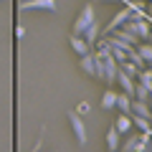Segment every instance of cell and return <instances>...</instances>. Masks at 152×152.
I'll return each instance as SVG.
<instances>
[{
    "label": "cell",
    "instance_id": "obj_1",
    "mask_svg": "<svg viewBox=\"0 0 152 152\" xmlns=\"http://www.w3.org/2000/svg\"><path fill=\"white\" fill-rule=\"evenodd\" d=\"M96 20V10H94V5H84L81 8V13H79V18H76L74 20V28H71V33H74V36H81L84 31H86L89 26H91V23Z\"/></svg>",
    "mask_w": 152,
    "mask_h": 152
},
{
    "label": "cell",
    "instance_id": "obj_2",
    "mask_svg": "<svg viewBox=\"0 0 152 152\" xmlns=\"http://www.w3.org/2000/svg\"><path fill=\"white\" fill-rule=\"evenodd\" d=\"M147 145H150V132H140V134H132L122 142L119 152H147Z\"/></svg>",
    "mask_w": 152,
    "mask_h": 152
},
{
    "label": "cell",
    "instance_id": "obj_3",
    "mask_svg": "<svg viewBox=\"0 0 152 152\" xmlns=\"http://www.w3.org/2000/svg\"><path fill=\"white\" fill-rule=\"evenodd\" d=\"M69 122H71V129H74V134H76V142H79L81 147H86V124H84L81 114L79 112H69Z\"/></svg>",
    "mask_w": 152,
    "mask_h": 152
},
{
    "label": "cell",
    "instance_id": "obj_4",
    "mask_svg": "<svg viewBox=\"0 0 152 152\" xmlns=\"http://www.w3.org/2000/svg\"><path fill=\"white\" fill-rule=\"evenodd\" d=\"M20 10H48V13H56V0H23Z\"/></svg>",
    "mask_w": 152,
    "mask_h": 152
},
{
    "label": "cell",
    "instance_id": "obj_5",
    "mask_svg": "<svg viewBox=\"0 0 152 152\" xmlns=\"http://www.w3.org/2000/svg\"><path fill=\"white\" fill-rule=\"evenodd\" d=\"M129 18H132V8L127 5L124 10H119V13H117V15L112 18V20L107 23V33H112V31H117V28H119V26H124V23L129 20Z\"/></svg>",
    "mask_w": 152,
    "mask_h": 152
},
{
    "label": "cell",
    "instance_id": "obj_6",
    "mask_svg": "<svg viewBox=\"0 0 152 152\" xmlns=\"http://www.w3.org/2000/svg\"><path fill=\"white\" fill-rule=\"evenodd\" d=\"M79 66H81V71H84L86 76H94V79H96V53H91V51H89L86 56H81Z\"/></svg>",
    "mask_w": 152,
    "mask_h": 152
},
{
    "label": "cell",
    "instance_id": "obj_7",
    "mask_svg": "<svg viewBox=\"0 0 152 152\" xmlns=\"http://www.w3.org/2000/svg\"><path fill=\"white\" fill-rule=\"evenodd\" d=\"M81 38H84V41H86V43H89V46L94 48V46H96V41L102 38V26H99V20H94L91 26H89L86 31L81 33Z\"/></svg>",
    "mask_w": 152,
    "mask_h": 152
},
{
    "label": "cell",
    "instance_id": "obj_8",
    "mask_svg": "<svg viewBox=\"0 0 152 152\" xmlns=\"http://www.w3.org/2000/svg\"><path fill=\"white\" fill-rule=\"evenodd\" d=\"M119 132H117V127H109V129H107V150L109 152H119V147H122V140H119Z\"/></svg>",
    "mask_w": 152,
    "mask_h": 152
},
{
    "label": "cell",
    "instance_id": "obj_9",
    "mask_svg": "<svg viewBox=\"0 0 152 152\" xmlns=\"http://www.w3.org/2000/svg\"><path fill=\"white\" fill-rule=\"evenodd\" d=\"M117 84H119V86L124 89V94H127V96H132V94H134V84H137V81L132 79V76H127L122 69H119V74H117Z\"/></svg>",
    "mask_w": 152,
    "mask_h": 152
},
{
    "label": "cell",
    "instance_id": "obj_10",
    "mask_svg": "<svg viewBox=\"0 0 152 152\" xmlns=\"http://www.w3.org/2000/svg\"><path fill=\"white\" fill-rule=\"evenodd\" d=\"M69 43H71V48H74V51H76V53H79V56H86L89 51H91V46H89V43H86V41H84L81 36H74V33H71Z\"/></svg>",
    "mask_w": 152,
    "mask_h": 152
},
{
    "label": "cell",
    "instance_id": "obj_11",
    "mask_svg": "<svg viewBox=\"0 0 152 152\" xmlns=\"http://www.w3.org/2000/svg\"><path fill=\"white\" fill-rule=\"evenodd\" d=\"M114 33V36H117V38H122V41H124V43H129V46H134V48H137V46H140L142 43V41H140V38H137L134 36V33H129V31H127V28H117V31H112Z\"/></svg>",
    "mask_w": 152,
    "mask_h": 152
},
{
    "label": "cell",
    "instance_id": "obj_12",
    "mask_svg": "<svg viewBox=\"0 0 152 152\" xmlns=\"http://www.w3.org/2000/svg\"><path fill=\"white\" fill-rule=\"evenodd\" d=\"M114 127H117V132H119V134H127L134 124H132V117H129V114H119V117L114 119Z\"/></svg>",
    "mask_w": 152,
    "mask_h": 152
},
{
    "label": "cell",
    "instance_id": "obj_13",
    "mask_svg": "<svg viewBox=\"0 0 152 152\" xmlns=\"http://www.w3.org/2000/svg\"><path fill=\"white\" fill-rule=\"evenodd\" d=\"M129 114H140V117H145V119H150L152 112H150V104L147 102H140V99H132V112Z\"/></svg>",
    "mask_w": 152,
    "mask_h": 152
},
{
    "label": "cell",
    "instance_id": "obj_14",
    "mask_svg": "<svg viewBox=\"0 0 152 152\" xmlns=\"http://www.w3.org/2000/svg\"><path fill=\"white\" fill-rule=\"evenodd\" d=\"M150 94H152V89H147L145 84L137 81V84H134V94H132V99H140V102H150Z\"/></svg>",
    "mask_w": 152,
    "mask_h": 152
},
{
    "label": "cell",
    "instance_id": "obj_15",
    "mask_svg": "<svg viewBox=\"0 0 152 152\" xmlns=\"http://www.w3.org/2000/svg\"><path fill=\"white\" fill-rule=\"evenodd\" d=\"M117 109H119L122 114H129L132 112V96H127V94H117Z\"/></svg>",
    "mask_w": 152,
    "mask_h": 152
},
{
    "label": "cell",
    "instance_id": "obj_16",
    "mask_svg": "<svg viewBox=\"0 0 152 152\" xmlns=\"http://www.w3.org/2000/svg\"><path fill=\"white\" fill-rule=\"evenodd\" d=\"M102 109H117V91H104V96H102Z\"/></svg>",
    "mask_w": 152,
    "mask_h": 152
},
{
    "label": "cell",
    "instance_id": "obj_17",
    "mask_svg": "<svg viewBox=\"0 0 152 152\" xmlns=\"http://www.w3.org/2000/svg\"><path fill=\"white\" fill-rule=\"evenodd\" d=\"M134 81H140V84H145L147 89H152V69L150 66H145V69L140 71V74H137V79Z\"/></svg>",
    "mask_w": 152,
    "mask_h": 152
},
{
    "label": "cell",
    "instance_id": "obj_18",
    "mask_svg": "<svg viewBox=\"0 0 152 152\" xmlns=\"http://www.w3.org/2000/svg\"><path fill=\"white\" fill-rule=\"evenodd\" d=\"M132 117V124L137 127L140 132H150L152 127H150V119H145V117H140V114H129Z\"/></svg>",
    "mask_w": 152,
    "mask_h": 152
},
{
    "label": "cell",
    "instance_id": "obj_19",
    "mask_svg": "<svg viewBox=\"0 0 152 152\" xmlns=\"http://www.w3.org/2000/svg\"><path fill=\"white\" fill-rule=\"evenodd\" d=\"M119 69L122 71H124V74L127 76H132V79H137V74H140V66H134V64H132V61H124V64H119Z\"/></svg>",
    "mask_w": 152,
    "mask_h": 152
},
{
    "label": "cell",
    "instance_id": "obj_20",
    "mask_svg": "<svg viewBox=\"0 0 152 152\" xmlns=\"http://www.w3.org/2000/svg\"><path fill=\"white\" fill-rule=\"evenodd\" d=\"M76 112H79V114H89V112H91V107H89V102H81Z\"/></svg>",
    "mask_w": 152,
    "mask_h": 152
},
{
    "label": "cell",
    "instance_id": "obj_21",
    "mask_svg": "<svg viewBox=\"0 0 152 152\" xmlns=\"http://www.w3.org/2000/svg\"><path fill=\"white\" fill-rule=\"evenodd\" d=\"M23 36H26V28H23V26H15V38H23Z\"/></svg>",
    "mask_w": 152,
    "mask_h": 152
},
{
    "label": "cell",
    "instance_id": "obj_22",
    "mask_svg": "<svg viewBox=\"0 0 152 152\" xmlns=\"http://www.w3.org/2000/svg\"><path fill=\"white\" fill-rule=\"evenodd\" d=\"M145 10H147V18H152V3H147V8H145Z\"/></svg>",
    "mask_w": 152,
    "mask_h": 152
},
{
    "label": "cell",
    "instance_id": "obj_23",
    "mask_svg": "<svg viewBox=\"0 0 152 152\" xmlns=\"http://www.w3.org/2000/svg\"><path fill=\"white\" fill-rule=\"evenodd\" d=\"M147 43H150V46H152V33H150V38H147Z\"/></svg>",
    "mask_w": 152,
    "mask_h": 152
},
{
    "label": "cell",
    "instance_id": "obj_24",
    "mask_svg": "<svg viewBox=\"0 0 152 152\" xmlns=\"http://www.w3.org/2000/svg\"><path fill=\"white\" fill-rule=\"evenodd\" d=\"M150 140H152V129H150Z\"/></svg>",
    "mask_w": 152,
    "mask_h": 152
},
{
    "label": "cell",
    "instance_id": "obj_25",
    "mask_svg": "<svg viewBox=\"0 0 152 152\" xmlns=\"http://www.w3.org/2000/svg\"><path fill=\"white\" fill-rule=\"evenodd\" d=\"M145 3H152V0H145Z\"/></svg>",
    "mask_w": 152,
    "mask_h": 152
},
{
    "label": "cell",
    "instance_id": "obj_26",
    "mask_svg": "<svg viewBox=\"0 0 152 152\" xmlns=\"http://www.w3.org/2000/svg\"><path fill=\"white\" fill-rule=\"evenodd\" d=\"M38 152H41V150H38Z\"/></svg>",
    "mask_w": 152,
    "mask_h": 152
}]
</instances>
